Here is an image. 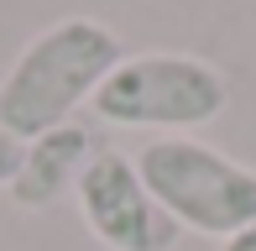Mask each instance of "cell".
I'll return each mask as SVG.
<instances>
[{"instance_id": "obj_5", "label": "cell", "mask_w": 256, "mask_h": 251, "mask_svg": "<svg viewBox=\"0 0 256 251\" xmlns=\"http://www.w3.org/2000/svg\"><path fill=\"white\" fill-rule=\"evenodd\" d=\"M94 152H100L94 136H89L78 120L21 142V162H16V178H10V199H16L21 210H52L63 194L78 188V173L89 168Z\"/></svg>"}, {"instance_id": "obj_1", "label": "cell", "mask_w": 256, "mask_h": 251, "mask_svg": "<svg viewBox=\"0 0 256 251\" xmlns=\"http://www.w3.org/2000/svg\"><path fill=\"white\" fill-rule=\"evenodd\" d=\"M120 37L94 16H63L16 52V63L0 78V131L32 142L42 131L74 120L78 105L94 100V89L120 63Z\"/></svg>"}, {"instance_id": "obj_3", "label": "cell", "mask_w": 256, "mask_h": 251, "mask_svg": "<svg viewBox=\"0 0 256 251\" xmlns=\"http://www.w3.org/2000/svg\"><path fill=\"white\" fill-rule=\"evenodd\" d=\"M230 84L214 63L194 52H136L110 68V78L94 89L89 105L110 126H136V131H194L209 126L225 110Z\"/></svg>"}, {"instance_id": "obj_4", "label": "cell", "mask_w": 256, "mask_h": 251, "mask_svg": "<svg viewBox=\"0 0 256 251\" xmlns=\"http://www.w3.org/2000/svg\"><path fill=\"white\" fill-rule=\"evenodd\" d=\"M74 199H78L89 236L110 251H172L183 236L172 225V214L146 194L142 173H136V157L115 152V146H100L89 157Z\"/></svg>"}, {"instance_id": "obj_6", "label": "cell", "mask_w": 256, "mask_h": 251, "mask_svg": "<svg viewBox=\"0 0 256 251\" xmlns=\"http://www.w3.org/2000/svg\"><path fill=\"white\" fill-rule=\"evenodd\" d=\"M16 162H21V142L10 131H0V188H10V178H16Z\"/></svg>"}, {"instance_id": "obj_2", "label": "cell", "mask_w": 256, "mask_h": 251, "mask_svg": "<svg viewBox=\"0 0 256 251\" xmlns=\"http://www.w3.org/2000/svg\"><path fill=\"white\" fill-rule=\"evenodd\" d=\"M136 173L178 230L230 241L256 225V173L194 136H157L152 146H142Z\"/></svg>"}, {"instance_id": "obj_7", "label": "cell", "mask_w": 256, "mask_h": 251, "mask_svg": "<svg viewBox=\"0 0 256 251\" xmlns=\"http://www.w3.org/2000/svg\"><path fill=\"white\" fill-rule=\"evenodd\" d=\"M225 251H256V225H246L240 236H230V241H225Z\"/></svg>"}]
</instances>
